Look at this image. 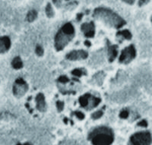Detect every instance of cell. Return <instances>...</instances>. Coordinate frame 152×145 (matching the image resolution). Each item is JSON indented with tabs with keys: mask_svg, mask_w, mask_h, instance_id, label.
Wrapping results in <instances>:
<instances>
[{
	"mask_svg": "<svg viewBox=\"0 0 152 145\" xmlns=\"http://www.w3.org/2000/svg\"><path fill=\"white\" fill-rule=\"evenodd\" d=\"M128 116V110H122L120 112V113H119V117L121 118V119H127Z\"/></svg>",
	"mask_w": 152,
	"mask_h": 145,
	"instance_id": "44dd1931",
	"label": "cell"
},
{
	"mask_svg": "<svg viewBox=\"0 0 152 145\" xmlns=\"http://www.w3.org/2000/svg\"><path fill=\"white\" fill-rule=\"evenodd\" d=\"M35 53L36 54L37 56H42L44 55V49L42 48L40 46H37V47H36V49H35Z\"/></svg>",
	"mask_w": 152,
	"mask_h": 145,
	"instance_id": "d6986e66",
	"label": "cell"
},
{
	"mask_svg": "<svg viewBox=\"0 0 152 145\" xmlns=\"http://www.w3.org/2000/svg\"><path fill=\"white\" fill-rule=\"evenodd\" d=\"M91 95L90 94H86L83 96H81L80 98H79L78 101L80 103V105H81L82 107H87L89 104V101L91 98Z\"/></svg>",
	"mask_w": 152,
	"mask_h": 145,
	"instance_id": "7c38bea8",
	"label": "cell"
},
{
	"mask_svg": "<svg viewBox=\"0 0 152 145\" xmlns=\"http://www.w3.org/2000/svg\"><path fill=\"white\" fill-rule=\"evenodd\" d=\"M103 111L99 110V111L94 112V113L91 115V117H92V119H100L101 116H103Z\"/></svg>",
	"mask_w": 152,
	"mask_h": 145,
	"instance_id": "ac0fdd59",
	"label": "cell"
},
{
	"mask_svg": "<svg viewBox=\"0 0 152 145\" xmlns=\"http://www.w3.org/2000/svg\"><path fill=\"white\" fill-rule=\"evenodd\" d=\"M148 2H149L148 0H139V2H138V5H139V6H144V5L147 4Z\"/></svg>",
	"mask_w": 152,
	"mask_h": 145,
	"instance_id": "d4e9b609",
	"label": "cell"
},
{
	"mask_svg": "<svg viewBox=\"0 0 152 145\" xmlns=\"http://www.w3.org/2000/svg\"><path fill=\"white\" fill-rule=\"evenodd\" d=\"M87 56L88 54L85 50H74L68 53L66 55V59L71 61H76V60L87 59Z\"/></svg>",
	"mask_w": 152,
	"mask_h": 145,
	"instance_id": "52a82bcc",
	"label": "cell"
},
{
	"mask_svg": "<svg viewBox=\"0 0 152 145\" xmlns=\"http://www.w3.org/2000/svg\"><path fill=\"white\" fill-rule=\"evenodd\" d=\"M132 145H151V135L149 131H142L134 134L130 137Z\"/></svg>",
	"mask_w": 152,
	"mask_h": 145,
	"instance_id": "277c9868",
	"label": "cell"
},
{
	"mask_svg": "<svg viewBox=\"0 0 152 145\" xmlns=\"http://www.w3.org/2000/svg\"><path fill=\"white\" fill-rule=\"evenodd\" d=\"M82 17H83V14L82 13H78L77 15V17H76V19H77L78 22H80L82 19Z\"/></svg>",
	"mask_w": 152,
	"mask_h": 145,
	"instance_id": "4316f807",
	"label": "cell"
},
{
	"mask_svg": "<svg viewBox=\"0 0 152 145\" xmlns=\"http://www.w3.org/2000/svg\"><path fill=\"white\" fill-rule=\"evenodd\" d=\"M24 145H31V144H24Z\"/></svg>",
	"mask_w": 152,
	"mask_h": 145,
	"instance_id": "4dcf8cb0",
	"label": "cell"
},
{
	"mask_svg": "<svg viewBox=\"0 0 152 145\" xmlns=\"http://www.w3.org/2000/svg\"><path fill=\"white\" fill-rule=\"evenodd\" d=\"M63 121L65 124H67L68 123V119H67V118H65V119H63Z\"/></svg>",
	"mask_w": 152,
	"mask_h": 145,
	"instance_id": "f546056e",
	"label": "cell"
},
{
	"mask_svg": "<svg viewBox=\"0 0 152 145\" xmlns=\"http://www.w3.org/2000/svg\"><path fill=\"white\" fill-rule=\"evenodd\" d=\"M56 108H57L58 112H62L64 108V103L62 101H57L56 102Z\"/></svg>",
	"mask_w": 152,
	"mask_h": 145,
	"instance_id": "ffe728a7",
	"label": "cell"
},
{
	"mask_svg": "<svg viewBox=\"0 0 152 145\" xmlns=\"http://www.w3.org/2000/svg\"><path fill=\"white\" fill-rule=\"evenodd\" d=\"M75 36V28L71 23H66L62 27L55 37V47L57 51H61Z\"/></svg>",
	"mask_w": 152,
	"mask_h": 145,
	"instance_id": "3957f363",
	"label": "cell"
},
{
	"mask_svg": "<svg viewBox=\"0 0 152 145\" xmlns=\"http://www.w3.org/2000/svg\"><path fill=\"white\" fill-rule=\"evenodd\" d=\"M37 12H36L35 10H31V11H30L28 13V15H27L26 20H27L28 22H34V20L37 18Z\"/></svg>",
	"mask_w": 152,
	"mask_h": 145,
	"instance_id": "5bb4252c",
	"label": "cell"
},
{
	"mask_svg": "<svg viewBox=\"0 0 152 145\" xmlns=\"http://www.w3.org/2000/svg\"><path fill=\"white\" fill-rule=\"evenodd\" d=\"M135 56H136V51H135V46L133 45H130L129 46L125 48L122 51L119 61L120 63L128 64L132 60H133Z\"/></svg>",
	"mask_w": 152,
	"mask_h": 145,
	"instance_id": "5b68a950",
	"label": "cell"
},
{
	"mask_svg": "<svg viewBox=\"0 0 152 145\" xmlns=\"http://www.w3.org/2000/svg\"><path fill=\"white\" fill-rule=\"evenodd\" d=\"M12 65L15 69H22V67H23V63H22V59H21V58L18 56L15 57V58L13 59V61H12Z\"/></svg>",
	"mask_w": 152,
	"mask_h": 145,
	"instance_id": "4fadbf2b",
	"label": "cell"
},
{
	"mask_svg": "<svg viewBox=\"0 0 152 145\" xmlns=\"http://www.w3.org/2000/svg\"><path fill=\"white\" fill-rule=\"evenodd\" d=\"M58 80H59V82L63 83V84H65V83L69 82V78H68V77L65 76V75H62V76L59 77V79H58Z\"/></svg>",
	"mask_w": 152,
	"mask_h": 145,
	"instance_id": "7402d4cb",
	"label": "cell"
},
{
	"mask_svg": "<svg viewBox=\"0 0 152 145\" xmlns=\"http://www.w3.org/2000/svg\"><path fill=\"white\" fill-rule=\"evenodd\" d=\"M28 90V85L27 83L24 81V79L18 78L15 82V85L13 87V93L14 95L17 97H21L24 96L26 92Z\"/></svg>",
	"mask_w": 152,
	"mask_h": 145,
	"instance_id": "8992f818",
	"label": "cell"
},
{
	"mask_svg": "<svg viewBox=\"0 0 152 145\" xmlns=\"http://www.w3.org/2000/svg\"><path fill=\"white\" fill-rule=\"evenodd\" d=\"M71 74L74 75V76L76 77H81L82 75H86V73L83 72V70H81V69H74L72 71H71Z\"/></svg>",
	"mask_w": 152,
	"mask_h": 145,
	"instance_id": "e0dca14e",
	"label": "cell"
},
{
	"mask_svg": "<svg viewBox=\"0 0 152 145\" xmlns=\"http://www.w3.org/2000/svg\"><path fill=\"white\" fill-rule=\"evenodd\" d=\"M81 31L85 33L86 37H93L95 34V26L94 22L84 23L81 27Z\"/></svg>",
	"mask_w": 152,
	"mask_h": 145,
	"instance_id": "ba28073f",
	"label": "cell"
},
{
	"mask_svg": "<svg viewBox=\"0 0 152 145\" xmlns=\"http://www.w3.org/2000/svg\"><path fill=\"white\" fill-rule=\"evenodd\" d=\"M122 1H123V2H126V3H128V4H129V5L134 4V2H135V0H122Z\"/></svg>",
	"mask_w": 152,
	"mask_h": 145,
	"instance_id": "83f0119b",
	"label": "cell"
},
{
	"mask_svg": "<svg viewBox=\"0 0 152 145\" xmlns=\"http://www.w3.org/2000/svg\"><path fill=\"white\" fill-rule=\"evenodd\" d=\"M36 106L39 111L40 112H44L46 110V102L44 95L41 93L37 94L36 97Z\"/></svg>",
	"mask_w": 152,
	"mask_h": 145,
	"instance_id": "9c48e42d",
	"label": "cell"
},
{
	"mask_svg": "<svg viewBox=\"0 0 152 145\" xmlns=\"http://www.w3.org/2000/svg\"><path fill=\"white\" fill-rule=\"evenodd\" d=\"M10 46H11V41L8 37L5 36L0 37V53L8 51Z\"/></svg>",
	"mask_w": 152,
	"mask_h": 145,
	"instance_id": "30bf717a",
	"label": "cell"
},
{
	"mask_svg": "<svg viewBox=\"0 0 152 145\" xmlns=\"http://www.w3.org/2000/svg\"><path fill=\"white\" fill-rule=\"evenodd\" d=\"M53 3L56 5V6H60V5H61L62 3V0H53Z\"/></svg>",
	"mask_w": 152,
	"mask_h": 145,
	"instance_id": "484cf974",
	"label": "cell"
},
{
	"mask_svg": "<svg viewBox=\"0 0 152 145\" xmlns=\"http://www.w3.org/2000/svg\"><path fill=\"white\" fill-rule=\"evenodd\" d=\"M45 12L48 18H53L54 16L53 9L52 8V6L50 3H48L47 4V7L45 8Z\"/></svg>",
	"mask_w": 152,
	"mask_h": 145,
	"instance_id": "2e32d148",
	"label": "cell"
},
{
	"mask_svg": "<svg viewBox=\"0 0 152 145\" xmlns=\"http://www.w3.org/2000/svg\"><path fill=\"white\" fill-rule=\"evenodd\" d=\"M94 18L104 22L107 25L119 29L126 24V21L112 10L105 8H97L94 12Z\"/></svg>",
	"mask_w": 152,
	"mask_h": 145,
	"instance_id": "6da1fadb",
	"label": "cell"
},
{
	"mask_svg": "<svg viewBox=\"0 0 152 145\" xmlns=\"http://www.w3.org/2000/svg\"><path fill=\"white\" fill-rule=\"evenodd\" d=\"M138 126H140V127H147L148 126V122H147L146 120H142L140 122H138Z\"/></svg>",
	"mask_w": 152,
	"mask_h": 145,
	"instance_id": "cb8c5ba5",
	"label": "cell"
},
{
	"mask_svg": "<svg viewBox=\"0 0 152 145\" xmlns=\"http://www.w3.org/2000/svg\"><path fill=\"white\" fill-rule=\"evenodd\" d=\"M75 116H76V117H77L78 119L82 120V119H85V114H84L83 112L77 111V112H75Z\"/></svg>",
	"mask_w": 152,
	"mask_h": 145,
	"instance_id": "603a6c76",
	"label": "cell"
},
{
	"mask_svg": "<svg viewBox=\"0 0 152 145\" xmlns=\"http://www.w3.org/2000/svg\"><path fill=\"white\" fill-rule=\"evenodd\" d=\"M85 45L86 46H87V47H90L91 46V42L88 41V40H85Z\"/></svg>",
	"mask_w": 152,
	"mask_h": 145,
	"instance_id": "f1b7e54d",
	"label": "cell"
},
{
	"mask_svg": "<svg viewBox=\"0 0 152 145\" xmlns=\"http://www.w3.org/2000/svg\"><path fill=\"white\" fill-rule=\"evenodd\" d=\"M117 36H119V37H123L124 39L126 40H129L132 39V33L129 32V31L128 30H124V31H119L117 34Z\"/></svg>",
	"mask_w": 152,
	"mask_h": 145,
	"instance_id": "9a60e30c",
	"label": "cell"
},
{
	"mask_svg": "<svg viewBox=\"0 0 152 145\" xmlns=\"http://www.w3.org/2000/svg\"><path fill=\"white\" fill-rule=\"evenodd\" d=\"M88 139L94 145H110L113 142V132L107 127H99L89 135Z\"/></svg>",
	"mask_w": 152,
	"mask_h": 145,
	"instance_id": "7a4b0ae2",
	"label": "cell"
},
{
	"mask_svg": "<svg viewBox=\"0 0 152 145\" xmlns=\"http://www.w3.org/2000/svg\"><path fill=\"white\" fill-rule=\"evenodd\" d=\"M17 145H23V144H18Z\"/></svg>",
	"mask_w": 152,
	"mask_h": 145,
	"instance_id": "1f68e13d",
	"label": "cell"
},
{
	"mask_svg": "<svg viewBox=\"0 0 152 145\" xmlns=\"http://www.w3.org/2000/svg\"><path fill=\"white\" fill-rule=\"evenodd\" d=\"M118 52H117V46L113 45L110 46L108 49V56H109V61L112 62L116 59L117 56Z\"/></svg>",
	"mask_w": 152,
	"mask_h": 145,
	"instance_id": "8fae6325",
	"label": "cell"
}]
</instances>
